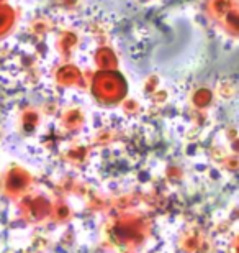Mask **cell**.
Segmentation results:
<instances>
[{
	"instance_id": "1",
	"label": "cell",
	"mask_w": 239,
	"mask_h": 253,
	"mask_svg": "<svg viewBox=\"0 0 239 253\" xmlns=\"http://www.w3.org/2000/svg\"><path fill=\"white\" fill-rule=\"evenodd\" d=\"M7 23H8V15H7V12H0V30H3Z\"/></svg>"
}]
</instances>
